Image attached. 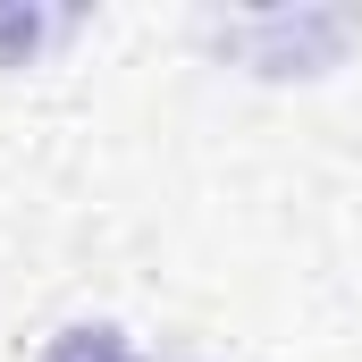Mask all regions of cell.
<instances>
[{
  "instance_id": "cell-1",
  "label": "cell",
  "mask_w": 362,
  "mask_h": 362,
  "mask_svg": "<svg viewBox=\"0 0 362 362\" xmlns=\"http://www.w3.org/2000/svg\"><path fill=\"white\" fill-rule=\"evenodd\" d=\"M42 362H144V354L127 346V329H110V320H76V329H59V337L42 346Z\"/></svg>"
}]
</instances>
